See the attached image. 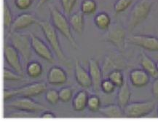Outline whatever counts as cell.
Segmentation results:
<instances>
[{"label":"cell","mask_w":158,"mask_h":122,"mask_svg":"<svg viewBox=\"0 0 158 122\" xmlns=\"http://www.w3.org/2000/svg\"><path fill=\"white\" fill-rule=\"evenodd\" d=\"M37 24L41 28L44 37L50 44L52 50L54 51L58 60L64 64H68L69 59L65 55L64 52L63 51L60 40L58 39V33L53 24L48 21H38Z\"/></svg>","instance_id":"6da1fadb"},{"label":"cell","mask_w":158,"mask_h":122,"mask_svg":"<svg viewBox=\"0 0 158 122\" xmlns=\"http://www.w3.org/2000/svg\"><path fill=\"white\" fill-rule=\"evenodd\" d=\"M49 11L52 24H53L56 29L58 30L60 33H61V34L66 38V40L70 42L73 48L75 49H79L77 42L72 34L69 21H68L66 16L53 5H49Z\"/></svg>","instance_id":"7a4b0ae2"},{"label":"cell","mask_w":158,"mask_h":122,"mask_svg":"<svg viewBox=\"0 0 158 122\" xmlns=\"http://www.w3.org/2000/svg\"><path fill=\"white\" fill-rule=\"evenodd\" d=\"M153 2L152 0H138L129 15L127 29L133 32L138 26L147 19L150 13Z\"/></svg>","instance_id":"3957f363"},{"label":"cell","mask_w":158,"mask_h":122,"mask_svg":"<svg viewBox=\"0 0 158 122\" xmlns=\"http://www.w3.org/2000/svg\"><path fill=\"white\" fill-rule=\"evenodd\" d=\"M47 91V84L44 82H34L17 89H5L4 99L5 102L17 97H33Z\"/></svg>","instance_id":"277c9868"},{"label":"cell","mask_w":158,"mask_h":122,"mask_svg":"<svg viewBox=\"0 0 158 122\" xmlns=\"http://www.w3.org/2000/svg\"><path fill=\"white\" fill-rule=\"evenodd\" d=\"M9 38L11 44L15 47L21 56L24 69L31 60L32 56V47L31 36L29 34L18 33L17 32H10Z\"/></svg>","instance_id":"5b68a950"},{"label":"cell","mask_w":158,"mask_h":122,"mask_svg":"<svg viewBox=\"0 0 158 122\" xmlns=\"http://www.w3.org/2000/svg\"><path fill=\"white\" fill-rule=\"evenodd\" d=\"M103 36V41L112 44L119 51H123L126 45V30L119 23L111 24Z\"/></svg>","instance_id":"8992f818"},{"label":"cell","mask_w":158,"mask_h":122,"mask_svg":"<svg viewBox=\"0 0 158 122\" xmlns=\"http://www.w3.org/2000/svg\"><path fill=\"white\" fill-rule=\"evenodd\" d=\"M155 108L154 101H142L130 102L124 109L125 116L131 119H138L149 115Z\"/></svg>","instance_id":"52a82bcc"},{"label":"cell","mask_w":158,"mask_h":122,"mask_svg":"<svg viewBox=\"0 0 158 122\" xmlns=\"http://www.w3.org/2000/svg\"><path fill=\"white\" fill-rule=\"evenodd\" d=\"M5 106L12 107L17 111H26L34 113L44 111L46 109V107L43 105L34 100L31 97H15V99H12L8 104L5 105Z\"/></svg>","instance_id":"ba28073f"},{"label":"cell","mask_w":158,"mask_h":122,"mask_svg":"<svg viewBox=\"0 0 158 122\" xmlns=\"http://www.w3.org/2000/svg\"><path fill=\"white\" fill-rule=\"evenodd\" d=\"M4 56L6 62L12 68V70L19 74L23 75L24 67L22 62L21 56L17 49L11 43L5 44Z\"/></svg>","instance_id":"9c48e42d"},{"label":"cell","mask_w":158,"mask_h":122,"mask_svg":"<svg viewBox=\"0 0 158 122\" xmlns=\"http://www.w3.org/2000/svg\"><path fill=\"white\" fill-rule=\"evenodd\" d=\"M126 62L122 55L117 52H111L104 57L102 65L104 78H106L109 73L114 70H124L126 68Z\"/></svg>","instance_id":"30bf717a"},{"label":"cell","mask_w":158,"mask_h":122,"mask_svg":"<svg viewBox=\"0 0 158 122\" xmlns=\"http://www.w3.org/2000/svg\"><path fill=\"white\" fill-rule=\"evenodd\" d=\"M130 43L149 51H158V37L147 34H135L129 38Z\"/></svg>","instance_id":"8fae6325"},{"label":"cell","mask_w":158,"mask_h":122,"mask_svg":"<svg viewBox=\"0 0 158 122\" xmlns=\"http://www.w3.org/2000/svg\"><path fill=\"white\" fill-rule=\"evenodd\" d=\"M30 36H31V47L34 51L44 60L53 64L55 62V58L49 47L46 45L45 42L34 34L30 33Z\"/></svg>","instance_id":"7c38bea8"},{"label":"cell","mask_w":158,"mask_h":122,"mask_svg":"<svg viewBox=\"0 0 158 122\" xmlns=\"http://www.w3.org/2000/svg\"><path fill=\"white\" fill-rule=\"evenodd\" d=\"M88 72L92 79L93 89L98 92L101 91V84L104 79L102 68L98 61L94 58H90L88 60Z\"/></svg>","instance_id":"4fadbf2b"},{"label":"cell","mask_w":158,"mask_h":122,"mask_svg":"<svg viewBox=\"0 0 158 122\" xmlns=\"http://www.w3.org/2000/svg\"><path fill=\"white\" fill-rule=\"evenodd\" d=\"M129 80L135 88H142L150 82L151 76L142 68L133 69L129 73Z\"/></svg>","instance_id":"5bb4252c"},{"label":"cell","mask_w":158,"mask_h":122,"mask_svg":"<svg viewBox=\"0 0 158 122\" xmlns=\"http://www.w3.org/2000/svg\"><path fill=\"white\" fill-rule=\"evenodd\" d=\"M38 21L39 20L32 13H27L20 14L13 21L10 32H17L18 30L26 29L34 24H37Z\"/></svg>","instance_id":"9a60e30c"},{"label":"cell","mask_w":158,"mask_h":122,"mask_svg":"<svg viewBox=\"0 0 158 122\" xmlns=\"http://www.w3.org/2000/svg\"><path fill=\"white\" fill-rule=\"evenodd\" d=\"M74 76L77 82L81 87L85 89L92 87L93 83L90 73L83 68L80 61L77 59L76 60L74 64Z\"/></svg>","instance_id":"2e32d148"},{"label":"cell","mask_w":158,"mask_h":122,"mask_svg":"<svg viewBox=\"0 0 158 122\" xmlns=\"http://www.w3.org/2000/svg\"><path fill=\"white\" fill-rule=\"evenodd\" d=\"M47 79L49 84L60 86L67 82L68 76L64 69L58 66H53L48 71Z\"/></svg>","instance_id":"e0dca14e"},{"label":"cell","mask_w":158,"mask_h":122,"mask_svg":"<svg viewBox=\"0 0 158 122\" xmlns=\"http://www.w3.org/2000/svg\"><path fill=\"white\" fill-rule=\"evenodd\" d=\"M140 64L141 68L144 70L151 78L154 79L158 78V70L156 62L144 52H141V54Z\"/></svg>","instance_id":"ac0fdd59"},{"label":"cell","mask_w":158,"mask_h":122,"mask_svg":"<svg viewBox=\"0 0 158 122\" xmlns=\"http://www.w3.org/2000/svg\"><path fill=\"white\" fill-rule=\"evenodd\" d=\"M99 113L106 118L119 119L125 116L124 110L118 104H109L101 107Z\"/></svg>","instance_id":"d6986e66"},{"label":"cell","mask_w":158,"mask_h":122,"mask_svg":"<svg viewBox=\"0 0 158 122\" xmlns=\"http://www.w3.org/2000/svg\"><path fill=\"white\" fill-rule=\"evenodd\" d=\"M84 15L82 11H79L71 15L69 19L72 29L80 35H82L85 29Z\"/></svg>","instance_id":"ffe728a7"},{"label":"cell","mask_w":158,"mask_h":122,"mask_svg":"<svg viewBox=\"0 0 158 122\" xmlns=\"http://www.w3.org/2000/svg\"><path fill=\"white\" fill-rule=\"evenodd\" d=\"M131 97V90L127 81H125L124 84L119 87L117 94V101L118 104L123 109L130 103Z\"/></svg>","instance_id":"44dd1931"},{"label":"cell","mask_w":158,"mask_h":122,"mask_svg":"<svg viewBox=\"0 0 158 122\" xmlns=\"http://www.w3.org/2000/svg\"><path fill=\"white\" fill-rule=\"evenodd\" d=\"M89 94L85 90H81L76 94L72 101V107L75 111H83L87 107Z\"/></svg>","instance_id":"7402d4cb"},{"label":"cell","mask_w":158,"mask_h":122,"mask_svg":"<svg viewBox=\"0 0 158 122\" xmlns=\"http://www.w3.org/2000/svg\"><path fill=\"white\" fill-rule=\"evenodd\" d=\"M94 24L98 29L103 31H106L111 24V17L108 13L101 12L95 16Z\"/></svg>","instance_id":"603a6c76"},{"label":"cell","mask_w":158,"mask_h":122,"mask_svg":"<svg viewBox=\"0 0 158 122\" xmlns=\"http://www.w3.org/2000/svg\"><path fill=\"white\" fill-rule=\"evenodd\" d=\"M26 72L27 76L31 78H39L43 72L42 64L37 61H30L26 67Z\"/></svg>","instance_id":"cb8c5ba5"},{"label":"cell","mask_w":158,"mask_h":122,"mask_svg":"<svg viewBox=\"0 0 158 122\" xmlns=\"http://www.w3.org/2000/svg\"><path fill=\"white\" fill-rule=\"evenodd\" d=\"M106 78H108L109 80L112 81L117 88L121 87L125 83L124 76H123V70H112L109 73Z\"/></svg>","instance_id":"d4e9b609"},{"label":"cell","mask_w":158,"mask_h":122,"mask_svg":"<svg viewBox=\"0 0 158 122\" xmlns=\"http://www.w3.org/2000/svg\"><path fill=\"white\" fill-rule=\"evenodd\" d=\"M97 7L98 5L95 0H82L81 2L80 11L84 15H91L96 13Z\"/></svg>","instance_id":"484cf974"},{"label":"cell","mask_w":158,"mask_h":122,"mask_svg":"<svg viewBox=\"0 0 158 122\" xmlns=\"http://www.w3.org/2000/svg\"><path fill=\"white\" fill-rule=\"evenodd\" d=\"M13 16L10 7L8 5L7 1L5 0V4H4V26H5V30H9V32L10 31V28L13 23Z\"/></svg>","instance_id":"4316f807"},{"label":"cell","mask_w":158,"mask_h":122,"mask_svg":"<svg viewBox=\"0 0 158 122\" xmlns=\"http://www.w3.org/2000/svg\"><path fill=\"white\" fill-rule=\"evenodd\" d=\"M101 101L100 97L97 95L93 94L89 96L87 107L91 112H98L101 108Z\"/></svg>","instance_id":"83f0119b"},{"label":"cell","mask_w":158,"mask_h":122,"mask_svg":"<svg viewBox=\"0 0 158 122\" xmlns=\"http://www.w3.org/2000/svg\"><path fill=\"white\" fill-rule=\"evenodd\" d=\"M23 75L12 71L7 68L4 69V80L5 81H23Z\"/></svg>","instance_id":"f1b7e54d"},{"label":"cell","mask_w":158,"mask_h":122,"mask_svg":"<svg viewBox=\"0 0 158 122\" xmlns=\"http://www.w3.org/2000/svg\"><path fill=\"white\" fill-rule=\"evenodd\" d=\"M45 99L51 105H57L60 100L59 92L52 89L47 90L45 91Z\"/></svg>","instance_id":"f546056e"},{"label":"cell","mask_w":158,"mask_h":122,"mask_svg":"<svg viewBox=\"0 0 158 122\" xmlns=\"http://www.w3.org/2000/svg\"><path fill=\"white\" fill-rule=\"evenodd\" d=\"M58 92H59L60 101H61L62 102L66 103L69 102L72 99L73 94H74V89L72 87L66 86L60 89L58 91Z\"/></svg>","instance_id":"4dcf8cb0"},{"label":"cell","mask_w":158,"mask_h":122,"mask_svg":"<svg viewBox=\"0 0 158 122\" xmlns=\"http://www.w3.org/2000/svg\"><path fill=\"white\" fill-rule=\"evenodd\" d=\"M116 88V86L108 78H104L103 79L101 84V91L103 93L106 94H111L114 93Z\"/></svg>","instance_id":"1f68e13d"},{"label":"cell","mask_w":158,"mask_h":122,"mask_svg":"<svg viewBox=\"0 0 158 122\" xmlns=\"http://www.w3.org/2000/svg\"><path fill=\"white\" fill-rule=\"evenodd\" d=\"M133 2V0H117L114 5V11L116 13H120L127 10Z\"/></svg>","instance_id":"d6a6232c"},{"label":"cell","mask_w":158,"mask_h":122,"mask_svg":"<svg viewBox=\"0 0 158 122\" xmlns=\"http://www.w3.org/2000/svg\"><path fill=\"white\" fill-rule=\"evenodd\" d=\"M64 13L69 15L76 5L77 0H60Z\"/></svg>","instance_id":"836d02e7"},{"label":"cell","mask_w":158,"mask_h":122,"mask_svg":"<svg viewBox=\"0 0 158 122\" xmlns=\"http://www.w3.org/2000/svg\"><path fill=\"white\" fill-rule=\"evenodd\" d=\"M34 0H15V5L18 9L25 11L30 7Z\"/></svg>","instance_id":"e575fe53"},{"label":"cell","mask_w":158,"mask_h":122,"mask_svg":"<svg viewBox=\"0 0 158 122\" xmlns=\"http://www.w3.org/2000/svg\"><path fill=\"white\" fill-rule=\"evenodd\" d=\"M34 113H29V112L17 111L14 113L9 114V118H32L34 117Z\"/></svg>","instance_id":"d590c367"},{"label":"cell","mask_w":158,"mask_h":122,"mask_svg":"<svg viewBox=\"0 0 158 122\" xmlns=\"http://www.w3.org/2000/svg\"><path fill=\"white\" fill-rule=\"evenodd\" d=\"M152 94L156 99H158V78H155L152 84Z\"/></svg>","instance_id":"8d00e7d4"},{"label":"cell","mask_w":158,"mask_h":122,"mask_svg":"<svg viewBox=\"0 0 158 122\" xmlns=\"http://www.w3.org/2000/svg\"><path fill=\"white\" fill-rule=\"evenodd\" d=\"M40 117L42 119H55L56 118V115L54 114L52 112L50 111H44V113H42Z\"/></svg>","instance_id":"74e56055"},{"label":"cell","mask_w":158,"mask_h":122,"mask_svg":"<svg viewBox=\"0 0 158 122\" xmlns=\"http://www.w3.org/2000/svg\"><path fill=\"white\" fill-rule=\"evenodd\" d=\"M49 1V0H39V2H38V4L37 5H36V8H39V7H41L42 5H44V4H45L47 2Z\"/></svg>","instance_id":"f35d334b"},{"label":"cell","mask_w":158,"mask_h":122,"mask_svg":"<svg viewBox=\"0 0 158 122\" xmlns=\"http://www.w3.org/2000/svg\"><path fill=\"white\" fill-rule=\"evenodd\" d=\"M156 64H157V70H158V61L157 62H156Z\"/></svg>","instance_id":"ab89813d"},{"label":"cell","mask_w":158,"mask_h":122,"mask_svg":"<svg viewBox=\"0 0 158 122\" xmlns=\"http://www.w3.org/2000/svg\"><path fill=\"white\" fill-rule=\"evenodd\" d=\"M157 115H158V107H157Z\"/></svg>","instance_id":"60d3db41"}]
</instances>
